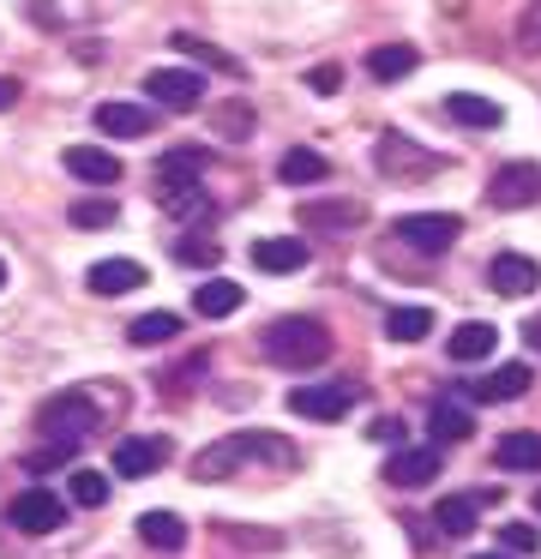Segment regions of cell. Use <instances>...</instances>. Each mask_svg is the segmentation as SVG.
Instances as JSON below:
<instances>
[{"instance_id":"7a4b0ae2","label":"cell","mask_w":541,"mask_h":559,"mask_svg":"<svg viewBox=\"0 0 541 559\" xmlns=\"http://www.w3.org/2000/svg\"><path fill=\"white\" fill-rule=\"evenodd\" d=\"M247 457H271V463H289V445L271 433H223L216 445H204L199 457H192V475L199 481H223L228 469H240Z\"/></svg>"},{"instance_id":"f1b7e54d","label":"cell","mask_w":541,"mask_h":559,"mask_svg":"<svg viewBox=\"0 0 541 559\" xmlns=\"http://www.w3.org/2000/svg\"><path fill=\"white\" fill-rule=\"evenodd\" d=\"M349 223H361V205L355 199H331V205H301V229H349Z\"/></svg>"},{"instance_id":"7c38bea8","label":"cell","mask_w":541,"mask_h":559,"mask_svg":"<svg viewBox=\"0 0 541 559\" xmlns=\"http://www.w3.org/2000/svg\"><path fill=\"white\" fill-rule=\"evenodd\" d=\"M391 487H427L439 481V445H397V457L385 463Z\"/></svg>"},{"instance_id":"4dcf8cb0","label":"cell","mask_w":541,"mask_h":559,"mask_svg":"<svg viewBox=\"0 0 541 559\" xmlns=\"http://www.w3.org/2000/svg\"><path fill=\"white\" fill-rule=\"evenodd\" d=\"M427 427H433V439H439V445H457V439H469V433H475V421H469V409H463V403H433Z\"/></svg>"},{"instance_id":"cb8c5ba5","label":"cell","mask_w":541,"mask_h":559,"mask_svg":"<svg viewBox=\"0 0 541 559\" xmlns=\"http://www.w3.org/2000/svg\"><path fill=\"white\" fill-rule=\"evenodd\" d=\"M445 115H451L457 127H499L505 121V109L493 97H475V91H451L445 97Z\"/></svg>"},{"instance_id":"3957f363","label":"cell","mask_w":541,"mask_h":559,"mask_svg":"<svg viewBox=\"0 0 541 559\" xmlns=\"http://www.w3.org/2000/svg\"><path fill=\"white\" fill-rule=\"evenodd\" d=\"M36 433H43L48 445H79V439L96 433V403L84 397V391H60V397H48L43 409H36Z\"/></svg>"},{"instance_id":"9a60e30c","label":"cell","mask_w":541,"mask_h":559,"mask_svg":"<svg viewBox=\"0 0 541 559\" xmlns=\"http://www.w3.org/2000/svg\"><path fill=\"white\" fill-rule=\"evenodd\" d=\"M67 175H72V181H84V187H103V193H108V187L120 181V157H115V151H103V145H72V151H67Z\"/></svg>"},{"instance_id":"9c48e42d","label":"cell","mask_w":541,"mask_h":559,"mask_svg":"<svg viewBox=\"0 0 541 559\" xmlns=\"http://www.w3.org/2000/svg\"><path fill=\"white\" fill-rule=\"evenodd\" d=\"M349 403H355V385H349V379H325V385H295L289 391V409L307 415V421H343Z\"/></svg>"},{"instance_id":"5bb4252c","label":"cell","mask_w":541,"mask_h":559,"mask_svg":"<svg viewBox=\"0 0 541 559\" xmlns=\"http://www.w3.org/2000/svg\"><path fill=\"white\" fill-rule=\"evenodd\" d=\"M204 169H211L204 145H168L156 157V187H192V181H204Z\"/></svg>"},{"instance_id":"6da1fadb","label":"cell","mask_w":541,"mask_h":559,"mask_svg":"<svg viewBox=\"0 0 541 559\" xmlns=\"http://www.w3.org/2000/svg\"><path fill=\"white\" fill-rule=\"evenodd\" d=\"M264 355H271L277 367H319V361H331V331H325L319 319L289 313L264 331Z\"/></svg>"},{"instance_id":"603a6c76","label":"cell","mask_w":541,"mask_h":559,"mask_svg":"<svg viewBox=\"0 0 541 559\" xmlns=\"http://www.w3.org/2000/svg\"><path fill=\"white\" fill-rule=\"evenodd\" d=\"M139 542L156 547V554H180V547H187V523H180L175 511H144V518H139Z\"/></svg>"},{"instance_id":"ffe728a7","label":"cell","mask_w":541,"mask_h":559,"mask_svg":"<svg viewBox=\"0 0 541 559\" xmlns=\"http://www.w3.org/2000/svg\"><path fill=\"white\" fill-rule=\"evenodd\" d=\"M493 463L499 469H511V475H541V433H505L499 445H493Z\"/></svg>"},{"instance_id":"e575fe53","label":"cell","mask_w":541,"mask_h":559,"mask_svg":"<svg viewBox=\"0 0 541 559\" xmlns=\"http://www.w3.org/2000/svg\"><path fill=\"white\" fill-rule=\"evenodd\" d=\"M175 49H187V55H199V61H211L216 73H228V79H240V61H228L216 43H199V37H175Z\"/></svg>"},{"instance_id":"30bf717a","label":"cell","mask_w":541,"mask_h":559,"mask_svg":"<svg viewBox=\"0 0 541 559\" xmlns=\"http://www.w3.org/2000/svg\"><path fill=\"white\" fill-rule=\"evenodd\" d=\"M487 289H499V295H536L541 289V265L529 253H493V265H487Z\"/></svg>"},{"instance_id":"b9f144b4","label":"cell","mask_w":541,"mask_h":559,"mask_svg":"<svg viewBox=\"0 0 541 559\" xmlns=\"http://www.w3.org/2000/svg\"><path fill=\"white\" fill-rule=\"evenodd\" d=\"M0 289H7V259H0Z\"/></svg>"},{"instance_id":"d4e9b609","label":"cell","mask_w":541,"mask_h":559,"mask_svg":"<svg viewBox=\"0 0 541 559\" xmlns=\"http://www.w3.org/2000/svg\"><path fill=\"white\" fill-rule=\"evenodd\" d=\"M156 205H163V217H175V223L211 217V199H204V181H192V187H156Z\"/></svg>"},{"instance_id":"ba28073f","label":"cell","mask_w":541,"mask_h":559,"mask_svg":"<svg viewBox=\"0 0 541 559\" xmlns=\"http://www.w3.org/2000/svg\"><path fill=\"white\" fill-rule=\"evenodd\" d=\"M144 97H156L163 109H175V115H192L199 97H204V79L187 73V67H151V73H144Z\"/></svg>"},{"instance_id":"7402d4cb","label":"cell","mask_w":541,"mask_h":559,"mask_svg":"<svg viewBox=\"0 0 541 559\" xmlns=\"http://www.w3.org/2000/svg\"><path fill=\"white\" fill-rule=\"evenodd\" d=\"M493 343H499V331H493V325H481V319H463V325L445 337V355H451V361H487Z\"/></svg>"},{"instance_id":"5b68a950","label":"cell","mask_w":541,"mask_h":559,"mask_svg":"<svg viewBox=\"0 0 541 559\" xmlns=\"http://www.w3.org/2000/svg\"><path fill=\"white\" fill-rule=\"evenodd\" d=\"M7 523L24 535H55V530H67V506H60V493H48V487H24V493H12Z\"/></svg>"},{"instance_id":"74e56055","label":"cell","mask_w":541,"mask_h":559,"mask_svg":"<svg viewBox=\"0 0 541 559\" xmlns=\"http://www.w3.org/2000/svg\"><path fill=\"white\" fill-rule=\"evenodd\" d=\"M367 439H379V445H403V421H391V415H379V421L367 427Z\"/></svg>"},{"instance_id":"e0dca14e","label":"cell","mask_w":541,"mask_h":559,"mask_svg":"<svg viewBox=\"0 0 541 559\" xmlns=\"http://www.w3.org/2000/svg\"><path fill=\"white\" fill-rule=\"evenodd\" d=\"M529 385H536V373H529L524 361H505V367H493L487 379H475V385H469V397H475V403H517Z\"/></svg>"},{"instance_id":"484cf974","label":"cell","mask_w":541,"mask_h":559,"mask_svg":"<svg viewBox=\"0 0 541 559\" xmlns=\"http://www.w3.org/2000/svg\"><path fill=\"white\" fill-rule=\"evenodd\" d=\"M421 67V55L409 49V43H385V49L367 55V73L379 79V85H397V79H409Z\"/></svg>"},{"instance_id":"ac0fdd59","label":"cell","mask_w":541,"mask_h":559,"mask_svg":"<svg viewBox=\"0 0 541 559\" xmlns=\"http://www.w3.org/2000/svg\"><path fill=\"white\" fill-rule=\"evenodd\" d=\"M252 265L271 271V277H289V271L307 265V241H295V235H259L252 241Z\"/></svg>"},{"instance_id":"d6a6232c","label":"cell","mask_w":541,"mask_h":559,"mask_svg":"<svg viewBox=\"0 0 541 559\" xmlns=\"http://www.w3.org/2000/svg\"><path fill=\"white\" fill-rule=\"evenodd\" d=\"M67 493H72V506L96 511V506H108V475L103 469H72L67 475Z\"/></svg>"},{"instance_id":"8fae6325","label":"cell","mask_w":541,"mask_h":559,"mask_svg":"<svg viewBox=\"0 0 541 559\" xmlns=\"http://www.w3.org/2000/svg\"><path fill=\"white\" fill-rule=\"evenodd\" d=\"M84 289L103 295V301L132 295V289H144V265H139V259H96V265L84 271Z\"/></svg>"},{"instance_id":"8992f818","label":"cell","mask_w":541,"mask_h":559,"mask_svg":"<svg viewBox=\"0 0 541 559\" xmlns=\"http://www.w3.org/2000/svg\"><path fill=\"white\" fill-rule=\"evenodd\" d=\"M373 163H379V175H391V181H421V175L439 169V151H421L415 139L385 133L379 145H373Z\"/></svg>"},{"instance_id":"1f68e13d","label":"cell","mask_w":541,"mask_h":559,"mask_svg":"<svg viewBox=\"0 0 541 559\" xmlns=\"http://www.w3.org/2000/svg\"><path fill=\"white\" fill-rule=\"evenodd\" d=\"M385 331H391V343H421L433 331V313H427V307H391Z\"/></svg>"},{"instance_id":"f35d334b","label":"cell","mask_w":541,"mask_h":559,"mask_svg":"<svg viewBox=\"0 0 541 559\" xmlns=\"http://www.w3.org/2000/svg\"><path fill=\"white\" fill-rule=\"evenodd\" d=\"M313 91H319V97H331V91H337V67H313Z\"/></svg>"},{"instance_id":"44dd1931","label":"cell","mask_w":541,"mask_h":559,"mask_svg":"<svg viewBox=\"0 0 541 559\" xmlns=\"http://www.w3.org/2000/svg\"><path fill=\"white\" fill-rule=\"evenodd\" d=\"M240 283H228V277H204L199 289H192V313L199 319H228V313H240Z\"/></svg>"},{"instance_id":"4316f807","label":"cell","mask_w":541,"mask_h":559,"mask_svg":"<svg viewBox=\"0 0 541 559\" xmlns=\"http://www.w3.org/2000/svg\"><path fill=\"white\" fill-rule=\"evenodd\" d=\"M325 175H331V163H325L319 151H307V145L289 151V157L277 163V181L283 187H313V181H325Z\"/></svg>"},{"instance_id":"d6986e66","label":"cell","mask_w":541,"mask_h":559,"mask_svg":"<svg viewBox=\"0 0 541 559\" xmlns=\"http://www.w3.org/2000/svg\"><path fill=\"white\" fill-rule=\"evenodd\" d=\"M481 506H487V493H445L439 506H433V530L439 535H469L481 518Z\"/></svg>"},{"instance_id":"4fadbf2b","label":"cell","mask_w":541,"mask_h":559,"mask_svg":"<svg viewBox=\"0 0 541 559\" xmlns=\"http://www.w3.org/2000/svg\"><path fill=\"white\" fill-rule=\"evenodd\" d=\"M168 463V439H120L115 445V475L120 481H139V475H156Z\"/></svg>"},{"instance_id":"60d3db41","label":"cell","mask_w":541,"mask_h":559,"mask_svg":"<svg viewBox=\"0 0 541 559\" xmlns=\"http://www.w3.org/2000/svg\"><path fill=\"white\" fill-rule=\"evenodd\" d=\"M475 559H517V554H475Z\"/></svg>"},{"instance_id":"83f0119b","label":"cell","mask_w":541,"mask_h":559,"mask_svg":"<svg viewBox=\"0 0 541 559\" xmlns=\"http://www.w3.org/2000/svg\"><path fill=\"white\" fill-rule=\"evenodd\" d=\"M180 337V319L175 313H139L127 325V343H139V349H163V343Z\"/></svg>"},{"instance_id":"8d00e7d4","label":"cell","mask_w":541,"mask_h":559,"mask_svg":"<svg viewBox=\"0 0 541 559\" xmlns=\"http://www.w3.org/2000/svg\"><path fill=\"white\" fill-rule=\"evenodd\" d=\"M175 259H180V265H216V259H223V247H216V241H180Z\"/></svg>"},{"instance_id":"2e32d148","label":"cell","mask_w":541,"mask_h":559,"mask_svg":"<svg viewBox=\"0 0 541 559\" xmlns=\"http://www.w3.org/2000/svg\"><path fill=\"white\" fill-rule=\"evenodd\" d=\"M91 121L103 139H144L151 133V109H144V103H96Z\"/></svg>"},{"instance_id":"836d02e7","label":"cell","mask_w":541,"mask_h":559,"mask_svg":"<svg viewBox=\"0 0 541 559\" xmlns=\"http://www.w3.org/2000/svg\"><path fill=\"white\" fill-rule=\"evenodd\" d=\"M499 542H505V554H541V530L536 523H499Z\"/></svg>"},{"instance_id":"ab89813d","label":"cell","mask_w":541,"mask_h":559,"mask_svg":"<svg viewBox=\"0 0 541 559\" xmlns=\"http://www.w3.org/2000/svg\"><path fill=\"white\" fill-rule=\"evenodd\" d=\"M12 103H19V85H12V79H0V115H7Z\"/></svg>"},{"instance_id":"7bdbcfd3","label":"cell","mask_w":541,"mask_h":559,"mask_svg":"<svg viewBox=\"0 0 541 559\" xmlns=\"http://www.w3.org/2000/svg\"><path fill=\"white\" fill-rule=\"evenodd\" d=\"M536 511H541V487H536Z\"/></svg>"},{"instance_id":"f546056e","label":"cell","mask_w":541,"mask_h":559,"mask_svg":"<svg viewBox=\"0 0 541 559\" xmlns=\"http://www.w3.org/2000/svg\"><path fill=\"white\" fill-rule=\"evenodd\" d=\"M67 217H72V229H108V223L120 217V205L108 193H84V199L67 205Z\"/></svg>"},{"instance_id":"d590c367","label":"cell","mask_w":541,"mask_h":559,"mask_svg":"<svg viewBox=\"0 0 541 559\" xmlns=\"http://www.w3.org/2000/svg\"><path fill=\"white\" fill-rule=\"evenodd\" d=\"M517 49H524V55H541V0H529L524 19H517Z\"/></svg>"},{"instance_id":"52a82bcc","label":"cell","mask_w":541,"mask_h":559,"mask_svg":"<svg viewBox=\"0 0 541 559\" xmlns=\"http://www.w3.org/2000/svg\"><path fill=\"white\" fill-rule=\"evenodd\" d=\"M541 199V163H505L487 175V205L493 211H524Z\"/></svg>"},{"instance_id":"277c9868","label":"cell","mask_w":541,"mask_h":559,"mask_svg":"<svg viewBox=\"0 0 541 559\" xmlns=\"http://www.w3.org/2000/svg\"><path fill=\"white\" fill-rule=\"evenodd\" d=\"M457 235H463L457 211H409V217L391 223V241H403L409 253H445Z\"/></svg>"}]
</instances>
